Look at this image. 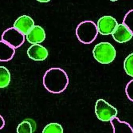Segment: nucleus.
<instances>
[{"label":"nucleus","instance_id":"obj_1","mask_svg":"<svg viewBox=\"0 0 133 133\" xmlns=\"http://www.w3.org/2000/svg\"><path fill=\"white\" fill-rule=\"evenodd\" d=\"M69 79L66 71L60 68H51L47 70L43 78L45 88L50 93L59 94L68 86Z\"/></svg>","mask_w":133,"mask_h":133},{"label":"nucleus","instance_id":"obj_2","mask_svg":"<svg viewBox=\"0 0 133 133\" xmlns=\"http://www.w3.org/2000/svg\"><path fill=\"white\" fill-rule=\"evenodd\" d=\"M76 36L81 42L89 44L93 42L98 34L96 24L91 21H85L79 23L75 30Z\"/></svg>","mask_w":133,"mask_h":133},{"label":"nucleus","instance_id":"obj_3","mask_svg":"<svg viewBox=\"0 0 133 133\" xmlns=\"http://www.w3.org/2000/svg\"><path fill=\"white\" fill-rule=\"evenodd\" d=\"M92 54L95 59L98 63L102 64H109L116 58V51L110 43L101 42L95 46Z\"/></svg>","mask_w":133,"mask_h":133},{"label":"nucleus","instance_id":"obj_4","mask_svg":"<svg viewBox=\"0 0 133 133\" xmlns=\"http://www.w3.org/2000/svg\"><path fill=\"white\" fill-rule=\"evenodd\" d=\"M95 113L97 118L103 122L110 121L116 117L117 109L103 99L96 101L95 105Z\"/></svg>","mask_w":133,"mask_h":133},{"label":"nucleus","instance_id":"obj_5","mask_svg":"<svg viewBox=\"0 0 133 133\" xmlns=\"http://www.w3.org/2000/svg\"><path fill=\"white\" fill-rule=\"evenodd\" d=\"M25 35L14 27L5 30L1 36V40L15 49L20 47L24 42Z\"/></svg>","mask_w":133,"mask_h":133},{"label":"nucleus","instance_id":"obj_6","mask_svg":"<svg viewBox=\"0 0 133 133\" xmlns=\"http://www.w3.org/2000/svg\"><path fill=\"white\" fill-rule=\"evenodd\" d=\"M118 24L116 18L112 16L104 15L99 19L96 25L99 34L109 35H112Z\"/></svg>","mask_w":133,"mask_h":133},{"label":"nucleus","instance_id":"obj_7","mask_svg":"<svg viewBox=\"0 0 133 133\" xmlns=\"http://www.w3.org/2000/svg\"><path fill=\"white\" fill-rule=\"evenodd\" d=\"M29 58L36 61H42L45 59L49 55L48 50L40 44H32L27 51Z\"/></svg>","mask_w":133,"mask_h":133},{"label":"nucleus","instance_id":"obj_8","mask_svg":"<svg viewBox=\"0 0 133 133\" xmlns=\"http://www.w3.org/2000/svg\"><path fill=\"white\" fill-rule=\"evenodd\" d=\"M33 19L28 15H22L18 18L14 24V28L26 35L35 26Z\"/></svg>","mask_w":133,"mask_h":133},{"label":"nucleus","instance_id":"obj_9","mask_svg":"<svg viewBox=\"0 0 133 133\" xmlns=\"http://www.w3.org/2000/svg\"><path fill=\"white\" fill-rule=\"evenodd\" d=\"M112 35L115 41L120 43L128 42L133 36L130 31L123 23L118 24Z\"/></svg>","mask_w":133,"mask_h":133},{"label":"nucleus","instance_id":"obj_10","mask_svg":"<svg viewBox=\"0 0 133 133\" xmlns=\"http://www.w3.org/2000/svg\"><path fill=\"white\" fill-rule=\"evenodd\" d=\"M27 41L32 44H39L45 40L46 33L40 25H35L25 35Z\"/></svg>","mask_w":133,"mask_h":133},{"label":"nucleus","instance_id":"obj_11","mask_svg":"<svg viewBox=\"0 0 133 133\" xmlns=\"http://www.w3.org/2000/svg\"><path fill=\"white\" fill-rule=\"evenodd\" d=\"M113 133H133V128L129 123L121 121L117 117L110 121Z\"/></svg>","mask_w":133,"mask_h":133},{"label":"nucleus","instance_id":"obj_12","mask_svg":"<svg viewBox=\"0 0 133 133\" xmlns=\"http://www.w3.org/2000/svg\"><path fill=\"white\" fill-rule=\"evenodd\" d=\"M15 49L2 40L0 41V60L6 62L11 60L15 54Z\"/></svg>","mask_w":133,"mask_h":133},{"label":"nucleus","instance_id":"obj_13","mask_svg":"<svg viewBox=\"0 0 133 133\" xmlns=\"http://www.w3.org/2000/svg\"><path fill=\"white\" fill-rule=\"evenodd\" d=\"M37 125L35 121L31 118H26L21 122L17 128V133H34Z\"/></svg>","mask_w":133,"mask_h":133},{"label":"nucleus","instance_id":"obj_14","mask_svg":"<svg viewBox=\"0 0 133 133\" xmlns=\"http://www.w3.org/2000/svg\"><path fill=\"white\" fill-rule=\"evenodd\" d=\"M11 74L9 70L4 66L0 67V88L7 87L11 81Z\"/></svg>","mask_w":133,"mask_h":133},{"label":"nucleus","instance_id":"obj_15","mask_svg":"<svg viewBox=\"0 0 133 133\" xmlns=\"http://www.w3.org/2000/svg\"><path fill=\"white\" fill-rule=\"evenodd\" d=\"M42 133H64L63 128L58 123H51L44 127Z\"/></svg>","mask_w":133,"mask_h":133},{"label":"nucleus","instance_id":"obj_16","mask_svg":"<svg viewBox=\"0 0 133 133\" xmlns=\"http://www.w3.org/2000/svg\"><path fill=\"white\" fill-rule=\"evenodd\" d=\"M123 67L126 74L133 78V52L126 57L124 61Z\"/></svg>","mask_w":133,"mask_h":133},{"label":"nucleus","instance_id":"obj_17","mask_svg":"<svg viewBox=\"0 0 133 133\" xmlns=\"http://www.w3.org/2000/svg\"><path fill=\"white\" fill-rule=\"evenodd\" d=\"M123 23L133 35V9L128 11L124 15Z\"/></svg>","mask_w":133,"mask_h":133},{"label":"nucleus","instance_id":"obj_18","mask_svg":"<svg viewBox=\"0 0 133 133\" xmlns=\"http://www.w3.org/2000/svg\"><path fill=\"white\" fill-rule=\"evenodd\" d=\"M125 91L126 95L128 99L133 102V79L127 83Z\"/></svg>","mask_w":133,"mask_h":133},{"label":"nucleus","instance_id":"obj_19","mask_svg":"<svg viewBox=\"0 0 133 133\" xmlns=\"http://www.w3.org/2000/svg\"><path fill=\"white\" fill-rule=\"evenodd\" d=\"M37 1L41 3H48L50 2V1L49 0H39V1Z\"/></svg>","mask_w":133,"mask_h":133}]
</instances>
